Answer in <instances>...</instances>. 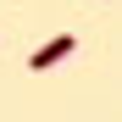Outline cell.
<instances>
[{"instance_id":"1","label":"cell","mask_w":122,"mask_h":122,"mask_svg":"<svg viewBox=\"0 0 122 122\" xmlns=\"http://www.w3.org/2000/svg\"><path fill=\"white\" fill-rule=\"evenodd\" d=\"M72 50H78V39L72 33H56V39H45V45L28 56V72H45V67H56V61H67Z\"/></svg>"}]
</instances>
